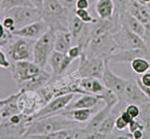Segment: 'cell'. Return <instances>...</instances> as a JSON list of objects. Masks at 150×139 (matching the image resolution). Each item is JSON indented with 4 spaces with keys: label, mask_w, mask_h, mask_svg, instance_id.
I'll return each instance as SVG.
<instances>
[{
    "label": "cell",
    "mask_w": 150,
    "mask_h": 139,
    "mask_svg": "<svg viewBox=\"0 0 150 139\" xmlns=\"http://www.w3.org/2000/svg\"><path fill=\"white\" fill-rule=\"evenodd\" d=\"M12 78L19 90L39 92L51 78V73L45 71L34 61H19L11 63Z\"/></svg>",
    "instance_id": "6da1fadb"
},
{
    "label": "cell",
    "mask_w": 150,
    "mask_h": 139,
    "mask_svg": "<svg viewBox=\"0 0 150 139\" xmlns=\"http://www.w3.org/2000/svg\"><path fill=\"white\" fill-rule=\"evenodd\" d=\"M78 123L61 114H57L44 118L38 119L31 121L28 125L23 138L31 135H46L64 129L79 127Z\"/></svg>",
    "instance_id": "7a4b0ae2"
},
{
    "label": "cell",
    "mask_w": 150,
    "mask_h": 139,
    "mask_svg": "<svg viewBox=\"0 0 150 139\" xmlns=\"http://www.w3.org/2000/svg\"><path fill=\"white\" fill-rule=\"evenodd\" d=\"M74 11L64 7L60 0H44L42 19L54 32L68 31L69 22Z\"/></svg>",
    "instance_id": "3957f363"
},
{
    "label": "cell",
    "mask_w": 150,
    "mask_h": 139,
    "mask_svg": "<svg viewBox=\"0 0 150 139\" xmlns=\"http://www.w3.org/2000/svg\"><path fill=\"white\" fill-rule=\"evenodd\" d=\"M118 50L112 35L105 33L91 38L83 48V54L90 58L109 59Z\"/></svg>",
    "instance_id": "277c9868"
},
{
    "label": "cell",
    "mask_w": 150,
    "mask_h": 139,
    "mask_svg": "<svg viewBox=\"0 0 150 139\" xmlns=\"http://www.w3.org/2000/svg\"><path fill=\"white\" fill-rule=\"evenodd\" d=\"M35 41L36 40L13 35L10 42L4 46L5 52L9 59L12 62L33 61L34 45Z\"/></svg>",
    "instance_id": "5b68a950"
},
{
    "label": "cell",
    "mask_w": 150,
    "mask_h": 139,
    "mask_svg": "<svg viewBox=\"0 0 150 139\" xmlns=\"http://www.w3.org/2000/svg\"><path fill=\"white\" fill-rule=\"evenodd\" d=\"M55 40L56 32L50 29L35 41L33 61L42 68H45L50 56L54 51Z\"/></svg>",
    "instance_id": "8992f818"
},
{
    "label": "cell",
    "mask_w": 150,
    "mask_h": 139,
    "mask_svg": "<svg viewBox=\"0 0 150 139\" xmlns=\"http://www.w3.org/2000/svg\"><path fill=\"white\" fill-rule=\"evenodd\" d=\"M17 102L20 112L28 116H32L46 103L40 92L32 90H19Z\"/></svg>",
    "instance_id": "52a82bcc"
},
{
    "label": "cell",
    "mask_w": 150,
    "mask_h": 139,
    "mask_svg": "<svg viewBox=\"0 0 150 139\" xmlns=\"http://www.w3.org/2000/svg\"><path fill=\"white\" fill-rule=\"evenodd\" d=\"M117 48L120 51L143 49L147 51L146 42L143 37L131 32L126 27L122 26L112 35Z\"/></svg>",
    "instance_id": "ba28073f"
},
{
    "label": "cell",
    "mask_w": 150,
    "mask_h": 139,
    "mask_svg": "<svg viewBox=\"0 0 150 139\" xmlns=\"http://www.w3.org/2000/svg\"><path fill=\"white\" fill-rule=\"evenodd\" d=\"M4 15L10 16L13 18L16 23V29L23 28L33 22L42 19L41 10L36 7H30V6L13 7L5 10L2 13L1 17Z\"/></svg>",
    "instance_id": "9c48e42d"
},
{
    "label": "cell",
    "mask_w": 150,
    "mask_h": 139,
    "mask_svg": "<svg viewBox=\"0 0 150 139\" xmlns=\"http://www.w3.org/2000/svg\"><path fill=\"white\" fill-rule=\"evenodd\" d=\"M79 59L76 71L81 78H95L101 80L105 69V60L87 57L84 54H82Z\"/></svg>",
    "instance_id": "30bf717a"
},
{
    "label": "cell",
    "mask_w": 150,
    "mask_h": 139,
    "mask_svg": "<svg viewBox=\"0 0 150 139\" xmlns=\"http://www.w3.org/2000/svg\"><path fill=\"white\" fill-rule=\"evenodd\" d=\"M76 95V94L75 93H70L53 98L52 99L46 102L38 113L34 114L32 116H30L31 121L38 119L54 115L64 111L72 102V100H73Z\"/></svg>",
    "instance_id": "8fae6325"
},
{
    "label": "cell",
    "mask_w": 150,
    "mask_h": 139,
    "mask_svg": "<svg viewBox=\"0 0 150 139\" xmlns=\"http://www.w3.org/2000/svg\"><path fill=\"white\" fill-rule=\"evenodd\" d=\"M119 101L122 102L125 105L133 103L140 105L144 102H149L150 99L141 89L140 86L138 84L137 80L130 78L127 79L124 92Z\"/></svg>",
    "instance_id": "7c38bea8"
},
{
    "label": "cell",
    "mask_w": 150,
    "mask_h": 139,
    "mask_svg": "<svg viewBox=\"0 0 150 139\" xmlns=\"http://www.w3.org/2000/svg\"><path fill=\"white\" fill-rule=\"evenodd\" d=\"M105 69L101 80L107 89L112 91L120 99L124 92L127 79L116 75L109 67V61L105 59Z\"/></svg>",
    "instance_id": "4fadbf2b"
},
{
    "label": "cell",
    "mask_w": 150,
    "mask_h": 139,
    "mask_svg": "<svg viewBox=\"0 0 150 139\" xmlns=\"http://www.w3.org/2000/svg\"><path fill=\"white\" fill-rule=\"evenodd\" d=\"M50 29L48 25L45 23L43 19H40L39 20L33 22L27 26L19 29H16L12 35L21 37L27 38V39L37 40L39 39L42 35Z\"/></svg>",
    "instance_id": "5bb4252c"
},
{
    "label": "cell",
    "mask_w": 150,
    "mask_h": 139,
    "mask_svg": "<svg viewBox=\"0 0 150 139\" xmlns=\"http://www.w3.org/2000/svg\"><path fill=\"white\" fill-rule=\"evenodd\" d=\"M105 105V102L101 100L98 105L91 108H77V109H64L59 114L65 116L67 118L80 124L86 123L91 119L94 114Z\"/></svg>",
    "instance_id": "9a60e30c"
},
{
    "label": "cell",
    "mask_w": 150,
    "mask_h": 139,
    "mask_svg": "<svg viewBox=\"0 0 150 139\" xmlns=\"http://www.w3.org/2000/svg\"><path fill=\"white\" fill-rule=\"evenodd\" d=\"M117 102H105V105L102 108H100L98 112L95 113L93 116L91 118V119L86 124L85 129L87 130L88 133H89L98 131L103 121L109 115V114L112 111L113 108L115 106Z\"/></svg>",
    "instance_id": "2e32d148"
},
{
    "label": "cell",
    "mask_w": 150,
    "mask_h": 139,
    "mask_svg": "<svg viewBox=\"0 0 150 139\" xmlns=\"http://www.w3.org/2000/svg\"><path fill=\"white\" fill-rule=\"evenodd\" d=\"M120 15L122 26L126 27L130 31L134 32L142 37H144L145 33H146V26L142 22L139 21L127 10L122 12L120 13Z\"/></svg>",
    "instance_id": "e0dca14e"
},
{
    "label": "cell",
    "mask_w": 150,
    "mask_h": 139,
    "mask_svg": "<svg viewBox=\"0 0 150 139\" xmlns=\"http://www.w3.org/2000/svg\"><path fill=\"white\" fill-rule=\"evenodd\" d=\"M79 86L83 94H92L97 96L103 93L107 89L100 79L95 78H81Z\"/></svg>",
    "instance_id": "ac0fdd59"
},
{
    "label": "cell",
    "mask_w": 150,
    "mask_h": 139,
    "mask_svg": "<svg viewBox=\"0 0 150 139\" xmlns=\"http://www.w3.org/2000/svg\"><path fill=\"white\" fill-rule=\"evenodd\" d=\"M143 56L149 59V54L146 50L136 49L129 51H120L118 53H114L108 59L109 62L125 63L130 62L136 57Z\"/></svg>",
    "instance_id": "d6986e66"
},
{
    "label": "cell",
    "mask_w": 150,
    "mask_h": 139,
    "mask_svg": "<svg viewBox=\"0 0 150 139\" xmlns=\"http://www.w3.org/2000/svg\"><path fill=\"white\" fill-rule=\"evenodd\" d=\"M101 99L97 95L92 94H81V97L73 101L68 105L66 109H77V108H94L99 104Z\"/></svg>",
    "instance_id": "ffe728a7"
},
{
    "label": "cell",
    "mask_w": 150,
    "mask_h": 139,
    "mask_svg": "<svg viewBox=\"0 0 150 139\" xmlns=\"http://www.w3.org/2000/svg\"><path fill=\"white\" fill-rule=\"evenodd\" d=\"M127 11L130 12L144 26L150 24V12L144 4H141L135 0H131L127 7Z\"/></svg>",
    "instance_id": "44dd1931"
},
{
    "label": "cell",
    "mask_w": 150,
    "mask_h": 139,
    "mask_svg": "<svg viewBox=\"0 0 150 139\" xmlns=\"http://www.w3.org/2000/svg\"><path fill=\"white\" fill-rule=\"evenodd\" d=\"M73 45L72 35L69 31L56 32L54 50L59 52L67 54L69 48Z\"/></svg>",
    "instance_id": "7402d4cb"
},
{
    "label": "cell",
    "mask_w": 150,
    "mask_h": 139,
    "mask_svg": "<svg viewBox=\"0 0 150 139\" xmlns=\"http://www.w3.org/2000/svg\"><path fill=\"white\" fill-rule=\"evenodd\" d=\"M95 12L100 19H108L115 13V5L113 0H98L95 2Z\"/></svg>",
    "instance_id": "603a6c76"
},
{
    "label": "cell",
    "mask_w": 150,
    "mask_h": 139,
    "mask_svg": "<svg viewBox=\"0 0 150 139\" xmlns=\"http://www.w3.org/2000/svg\"><path fill=\"white\" fill-rule=\"evenodd\" d=\"M18 95L19 91L17 93L13 94L10 100L0 110V116H1L2 119H7L11 116L21 113L20 111H19L17 102Z\"/></svg>",
    "instance_id": "cb8c5ba5"
},
{
    "label": "cell",
    "mask_w": 150,
    "mask_h": 139,
    "mask_svg": "<svg viewBox=\"0 0 150 139\" xmlns=\"http://www.w3.org/2000/svg\"><path fill=\"white\" fill-rule=\"evenodd\" d=\"M64 54L63 53L59 52L54 50V52L50 56L48 61V64L50 66L51 70V77H57L60 75V70H61L62 64Z\"/></svg>",
    "instance_id": "d4e9b609"
},
{
    "label": "cell",
    "mask_w": 150,
    "mask_h": 139,
    "mask_svg": "<svg viewBox=\"0 0 150 139\" xmlns=\"http://www.w3.org/2000/svg\"><path fill=\"white\" fill-rule=\"evenodd\" d=\"M130 67L133 73L142 75L150 70V61L146 57H136L130 61Z\"/></svg>",
    "instance_id": "484cf974"
},
{
    "label": "cell",
    "mask_w": 150,
    "mask_h": 139,
    "mask_svg": "<svg viewBox=\"0 0 150 139\" xmlns=\"http://www.w3.org/2000/svg\"><path fill=\"white\" fill-rule=\"evenodd\" d=\"M23 6H30L33 7L29 0H1L0 1V10L2 13L5 10L16 7H23Z\"/></svg>",
    "instance_id": "4316f807"
},
{
    "label": "cell",
    "mask_w": 150,
    "mask_h": 139,
    "mask_svg": "<svg viewBox=\"0 0 150 139\" xmlns=\"http://www.w3.org/2000/svg\"><path fill=\"white\" fill-rule=\"evenodd\" d=\"M141 114L138 119L144 125L145 129L150 128V101L141 104Z\"/></svg>",
    "instance_id": "83f0119b"
},
{
    "label": "cell",
    "mask_w": 150,
    "mask_h": 139,
    "mask_svg": "<svg viewBox=\"0 0 150 139\" xmlns=\"http://www.w3.org/2000/svg\"><path fill=\"white\" fill-rule=\"evenodd\" d=\"M75 15L85 23H94L97 22L98 18L93 17L88 9H76Z\"/></svg>",
    "instance_id": "f1b7e54d"
},
{
    "label": "cell",
    "mask_w": 150,
    "mask_h": 139,
    "mask_svg": "<svg viewBox=\"0 0 150 139\" xmlns=\"http://www.w3.org/2000/svg\"><path fill=\"white\" fill-rule=\"evenodd\" d=\"M13 35L12 33L9 32L3 26L2 23L0 20V46L4 47L9 42Z\"/></svg>",
    "instance_id": "f546056e"
},
{
    "label": "cell",
    "mask_w": 150,
    "mask_h": 139,
    "mask_svg": "<svg viewBox=\"0 0 150 139\" xmlns=\"http://www.w3.org/2000/svg\"><path fill=\"white\" fill-rule=\"evenodd\" d=\"M83 54V48L79 44H74L72 45L67 51V54L72 58L76 60L77 59H80L82 54Z\"/></svg>",
    "instance_id": "4dcf8cb0"
},
{
    "label": "cell",
    "mask_w": 150,
    "mask_h": 139,
    "mask_svg": "<svg viewBox=\"0 0 150 139\" xmlns=\"http://www.w3.org/2000/svg\"><path fill=\"white\" fill-rule=\"evenodd\" d=\"M0 20H1V23H2L4 28H5L9 32H10V33H12V32H14L15 30H16L15 20L14 19H13V18L11 17L10 16L4 15V16L1 18Z\"/></svg>",
    "instance_id": "1f68e13d"
},
{
    "label": "cell",
    "mask_w": 150,
    "mask_h": 139,
    "mask_svg": "<svg viewBox=\"0 0 150 139\" xmlns=\"http://www.w3.org/2000/svg\"><path fill=\"white\" fill-rule=\"evenodd\" d=\"M125 110L133 119H138L141 114L140 106L137 104L130 103L126 105Z\"/></svg>",
    "instance_id": "d6a6232c"
},
{
    "label": "cell",
    "mask_w": 150,
    "mask_h": 139,
    "mask_svg": "<svg viewBox=\"0 0 150 139\" xmlns=\"http://www.w3.org/2000/svg\"><path fill=\"white\" fill-rule=\"evenodd\" d=\"M11 67V61L9 59L5 51L0 46V67L4 69H10Z\"/></svg>",
    "instance_id": "836d02e7"
},
{
    "label": "cell",
    "mask_w": 150,
    "mask_h": 139,
    "mask_svg": "<svg viewBox=\"0 0 150 139\" xmlns=\"http://www.w3.org/2000/svg\"><path fill=\"white\" fill-rule=\"evenodd\" d=\"M113 1L115 5V12L120 13L127 10V7L131 0H113Z\"/></svg>",
    "instance_id": "e575fe53"
},
{
    "label": "cell",
    "mask_w": 150,
    "mask_h": 139,
    "mask_svg": "<svg viewBox=\"0 0 150 139\" xmlns=\"http://www.w3.org/2000/svg\"><path fill=\"white\" fill-rule=\"evenodd\" d=\"M139 129H142V130H144L145 127L138 119H134L128 124V127H127L128 132L130 134H131L132 133H133L134 131H136V130H139Z\"/></svg>",
    "instance_id": "d590c367"
},
{
    "label": "cell",
    "mask_w": 150,
    "mask_h": 139,
    "mask_svg": "<svg viewBox=\"0 0 150 139\" xmlns=\"http://www.w3.org/2000/svg\"><path fill=\"white\" fill-rule=\"evenodd\" d=\"M128 127V124L120 116V115L117 118L115 121V130L118 132H124Z\"/></svg>",
    "instance_id": "8d00e7d4"
},
{
    "label": "cell",
    "mask_w": 150,
    "mask_h": 139,
    "mask_svg": "<svg viewBox=\"0 0 150 139\" xmlns=\"http://www.w3.org/2000/svg\"><path fill=\"white\" fill-rule=\"evenodd\" d=\"M91 2L89 0H77L76 9H89Z\"/></svg>",
    "instance_id": "74e56055"
},
{
    "label": "cell",
    "mask_w": 150,
    "mask_h": 139,
    "mask_svg": "<svg viewBox=\"0 0 150 139\" xmlns=\"http://www.w3.org/2000/svg\"><path fill=\"white\" fill-rule=\"evenodd\" d=\"M139 79L143 85L146 86H150V70L149 72L145 73L144 74L142 75V76Z\"/></svg>",
    "instance_id": "f35d334b"
},
{
    "label": "cell",
    "mask_w": 150,
    "mask_h": 139,
    "mask_svg": "<svg viewBox=\"0 0 150 139\" xmlns=\"http://www.w3.org/2000/svg\"><path fill=\"white\" fill-rule=\"evenodd\" d=\"M64 7L70 10H76V3L77 0H60Z\"/></svg>",
    "instance_id": "ab89813d"
},
{
    "label": "cell",
    "mask_w": 150,
    "mask_h": 139,
    "mask_svg": "<svg viewBox=\"0 0 150 139\" xmlns=\"http://www.w3.org/2000/svg\"><path fill=\"white\" fill-rule=\"evenodd\" d=\"M132 139H142L144 138V130L139 129L131 133Z\"/></svg>",
    "instance_id": "60d3db41"
},
{
    "label": "cell",
    "mask_w": 150,
    "mask_h": 139,
    "mask_svg": "<svg viewBox=\"0 0 150 139\" xmlns=\"http://www.w3.org/2000/svg\"><path fill=\"white\" fill-rule=\"evenodd\" d=\"M120 116L122 117V118L123 119L125 120V121H126V122L127 123V124H130V122H131L132 121H133L134 119L133 118V117L131 116L130 115V114H128V113L127 112V111H125V110H123V111H121V113H120Z\"/></svg>",
    "instance_id": "b9f144b4"
},
{
    "label": "cell",
    "mask_w": 150,
    "mask_h": 139,
    "mask_svg": "<svg viewBox=\"0 0 150 139\" xmlns=\"http://www.w3.org/2000/svg\"><path fill=\"white\" fill-rule=\"evenodd\" d=\"M136 80H137V83L138 84H139V86H140L141 89L143 91L145 95H146V96L150 99V86H144V85L142 84V83L140 82V80H139V78L136 79Z\"/></svg>",
    "instance_id": "7bdbcfd3"
},
{
    "label": "cell",
    "mask_w": 150,
    "mask_h": 139,
    "mask_svg": "<svg viewBox=\"0 0 150 139\" xmlns=\"http://www.w3.org/2000/svg\"><path fill=\"white\" fill-rule=\"evenodd\" d=\"M30 2L32 3V6L39 10H42V5H43L44 0H29Z\"/></svg>",
    "instance_id": "ee69618b"
},
{
    "label": "cell",
    "mask_w": 150,
    "mask_h": 139,
    "mask_svg": "<svg viewBox=\"0 0 150 139\" xmlns=\"http://www.w3.org/2000/svg\"><path fill=\"white\" fill-rule=\"evenodd\" d=\"M11 97H12V95H9L8 97H7L6 98H4V99H0V110H1V108H3V106H4V105H5V104L7 103L9 100H10V98H11Z\"/></svg>",
    "instance_id": "f6af8a7d"
},
{
    "label": "cell",
    "mask_w": 150,
    "mask_h": 139,
    "mask_svg": "<svg viewBox=\"0 0 150 139\" xmlns=\"http://www.w3.org/2000/svg\"><path fill=\"white\" fill-rule=\"evenodd\" d=\"M89 1H90L91 4H92V3H95V2H96V1H98V0H89Z\"/></svg>",
    "instance_id": "bcb514c9"
},
{
    "label": "cell",
    "mask_w": 150,
    "mask_h": 139,
    "mask_svg": "<svg viewBox=\"0 0 150 139\" xmlns=\"http://www.w3.org/2000/svg\"><path fill=\"white\" fill-rule=\"evenodd\" d=\"M146 7H147V8H148V10H149V11L150 12V3L149 4H148L147 6H146Z\"/></svg>",
    "instance_id": "7dc6e473"
}]
</instances>
